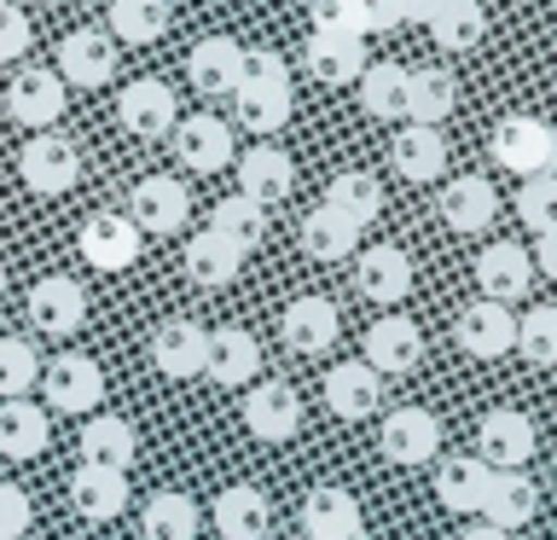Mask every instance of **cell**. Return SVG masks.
Wrapping results in <instances>:
<instances>
[{
	"mask_svg": "<svg viewBox=\"0 0 557 540\" xmlns=\"http://www.w3.org/2000/svg\"><path fill=\"white\" fill-rule=\"evenodd\" d=\"M64 105H70V87L59 82V70H47V64L17 70L12 87H7V116L35 128V134H47L52 122L64 116Z\"/></svg>",
	"mask_w": 557,
	"mask_h": 540,
	"instance_id": "cell-5",
	"label": "cell"
},
{
	"mask_svg": "<svg viewBox=\"0 0 557 540\" xmlns=\"http://www.w3.org/2000/svg\"><path fill=\"white\" fill-rule=\"evenodd\" d=\"M261 372V343L244 326H221L209 331V355H203V378H215L221 390H244Z\"/></svg>",
	"mask_w": 557,
	"mask_h": 540,
	"instance_id": "cell-20",
	"label": "cell"
},
{
	"mask_svg": "<svg viewBox=\"0 0 557 540\" xmlns=\"http://www.w3.org/2000/svg\"><path fill=\"white\" fill-rule=\"evenodd\" d=\"M424 29L435 35V47L470 52V47H482V35H487V12H482V0H435Z\"/></svg>",
	"mask_w": 557,
	"mask_h": 540,
	"instance_id": "cell-33",
	"label": "cell"
},
{
	"mask_svg": "<svg viewBox=\"0 0 557 540\" xmlns=\"http://www.w3.org/2000/svg\"><path fill=\"white\" fill-rule=\"evenodd\" d=\"M238 64H244V47L226 41V35H209V41L191 47L186 76H191V87H198V94L226 99V94H238Z\"/></svg>",
	"mask_w": 557,
	"mask_h": 540,
	"instance_id": "cell-28",
	"label": "cell"
},
{
	"mask_svg": "<svg viewBox=\"0 0 557 540\" xmlns=\"http://www.w3.org/2000/svg\"><path fill=\"white\" fill-rule=\"evenodd\" d=\"M139 453V435L128 418H111V413H94L82 425V465H111V470H128Z\"/></svg>",
	"mask_w": 557,
	"mask_h": 540,
	"instance_id": "cell-32",
	"label": "cell"
},
{
	"mask_svg": "<svg viewBox=\"0 0 557 540\" xmlns=\"http://www.w3.org/2000/svg\"><path fill=\"white\" fill-rule=\"evenodd\" d=\"M0 7H12V0H0Z\"/></svg>",
	"mask_w": 557,
	"mask_h": 540,
	"instance_id": "cell-56",
	"label": "cell"
},
{
	"mask_svg": "<svg viewBox=\"0 0 557 540\" xmlns=\"http://www.w3.org/2000/svg\"><path fill=\"white\" fill-rule=\"evenodd\" d=\"M35 378H41V355H35L24 338H0V395L7 401L29 395Z\"/></svg>",
	"mask_w": 557,
	"mask_h": 540,
	"instance_id": "cell-44",
	"label": "cell"
},
{
	"mask_svg": "<svg viewBox=\"0 0 557 540\" xmlns=\"http://www.w3.org/2000/svg\"><path fill=\"white\" fill-rule=\"evenodd\" d=\"M534 447H540L534 418L517 413V407H494L476 425V459L487 470H522V465L534 459Z\"/></svg>",
	"mask_w": 557,
	"mask_h": 540,
	"instance_id": "cell-4",
	"label": "cell"
},
{
	"mask_svg": "<svg viewBox=\"0 0 557 540\" xmlns=\"http://www.w3.org/2000/svg\"><path fill=\"white\" fill-rule=\"evenodd\" d=\"M268 523H273V512H268V494H261V488L233 482L215 494V529L226 540H268Z\"/></svg>",
	"mask_w": 557,
	"mask_h": 540,
	"instance_id": "cell-30",
	"label": "cell"
},
{
	"mask_svg": "<svg viewBox=\"0 0 557 540\" xmlns=\"http://www.w3.org/2000/svg\"><path fill=\"white\" fill-rule=\"evenodd\" d=\"M87 320V291L70 273H47L41 285L29 291V326L47 331V338H70Z\"/></svg>",
	"mask_w": 557,
	"mask_h": 540,
	"instance_id": "cell-13",
	"label": "cell"
},
{
	"mask_svg": "<svg viewBox=\"0 0 557 540\" xmlns=\"http://www.w3.org/2000/svg\"><path fill=\"white\" fill-rule=\"evenodd\" d=\"M360 111L366 116H407V70L400 64H366L360 70Z\"/></svg>",
	"mask_w": 557,
	"mask_h": 540,
	"instance_id": "cell-41",
	"label": "cell"
},
{
	"mask_svg": "<svg viewBox=\"0 0 557 540\" xmlns=\"http://www.w3.org/2000/svg\"><path fill=\"white\" fill-rule=\"evenodd\" d=\"M453 338H459L465 355H476V360H499V355H511V343H517V320H511V308L505 303H470L459 314V326H453Z\"/></svg>",
	"mask_w": 557,
	"mask_h": 540,
	"instance_id": "cell-19",
	"label": "cell"
},
{
	"mask_svg": "<svg viewBox=\"0 0 557 540\" xmlns=\"http://www.w3.org/2000/svg\"><path fill=\"white\" fill-rule=\"evenodd\" d=\"M517 216H522V226H534V233H552V226H557V169L552 174H529V181H522Z\"/></svg>",
	"mask_w": 557,
	"mask_h": 540,
	"instance_id": "cell-46",
	"label": "cell"
},
{
	"mask_svg": "<svg viewBox=\"0 0 557 540\" xmlns=\"http://www.w3.org/2000/svg\"><path fill=\"white\" fill-rule=\"evenodd\" d=\"M377 442H383V459H395V465H430L442 453V418L424 407H395L383 418Z\"/></svg>",
	"mask_w": 557,
	"mask_h": 540,
	"instance_id": "cell-10",
	"label": "cell"
},
{
	"mask_svg": "<svg viewBox=\"0 0 557 540\" xmlns=\"http://www.w3.org/2000/svg\"><path fill=\"white\" fill-rule=\"evenodd\" d=\"M308 70L320 76L325 87H343V82H360L366 70V35H308Z\"/></svg>",
	"mask_w": 557,
	"mask_h": 540,
	"instance_id": "cell-31",
	"label": "cell"
},
{
	"mask_svg": "<svg viewBox=\"0 0 557 540\" xmlns=\"http://www.w3.org/2000/svg\"><path fill=\"white\" fill-rule=\"evenodd\" d=\"M302 535H308V540H366L360 500L348 494V488L320 482V488L302 500Z\"/></svg>",
	"mask_w": 557,
	"mask_h": 540,
	"instance_id": "cell-16",
	"label": "cell"
},
{
	"mask_svg": "<svg viewBox=\"0 0 557 540\" xmlns=\"http://www.w3.org/2000/svg\"><path fill=\"white\" fill-rule=\"evenodd\" d=\"M290 82L285 59H278L273 47H244V64H238V87H278Z\"/></svg>",
	"mask_w": 557,
	"mask_h": 540,
	"instance_id": "cell-48",
	"label": "cell"
},
{
	"mask_svg": "<svg viewBox=\"0 0 557 540\" xmlns=\"http://www.w3.org/2000/svg\"><path fill=\"white\" fill-rule=\"evenodd\" d=\"M355 291L366 303H400L412 291V261L400 244H372L360 261H355Z\"/></svg>",
	"mask_w": 557,
	"mask_h": 540,
	"instance_id": "cell-23",
	"label": "cell"
},
{
	"mask_svg": "<svg viewBox=\"0 0 557 540\" xmlns=\"http://www.w3.org/2000/svg\"><path fill=\"white\" fill-rule=\"evenodd\" d=\"M116 76V41L111 29H70L59 41V82L64 87H104Z\"/></svg>",
	"mask_w": 557,
	"mask_h": 540,
	"instance_id": "cell-8",
	"label": "cell"
},
{
	"mask_svg": "<svg viewBox=\"0 0 557 540\" xmlns=\"http://www.w3.org/2000/svg\"><path fill=\"white\" fill-rule=\"evenodd\" d=\"M116 122L134 139H163L174 122H181V105H174V87L157 76H139L116 94Z\"/></svg>",
	"mask_w": 557,
	"mask_h": 540,
	"instance_id": "cell-7",
	"label": "cell"
},
{
	"mask_svg": "<svg viewBox=\"0 0 557 540\" xmlns=\"http://www.w3.org/2000/svg\"><path fill=\"white\" fill-rule=\"evenodd\" d=\"M35 383L47 390V407H52V413H94L99 401H104V372H99V360H94V355H76V348L52 355Z\"/></svg>",
	"mask_w": 557,
	"mask_h": 540,
	"instance_id": "cell-2",
	"label": "cell"
},
{
	"mask_svg": "<svg viewBox=\"0 0 557 540\" xmlns=\"http://www.w3.org/2000/svg\"><path fill=\"white\" fill-rule=\"evenodd\" d=\"M17 174H24L29 192H41V198H59V192H70L82 181V151L70 146L64 134H35L24 139V151H17Z\"/></svg>",
	"mask_w": 557,
	"mask_h": 540,
	"instance_id": "cell-3",
	"label": "cell"
},
{
	"mask_svg": "<svg viewBox=\"0 0 557 540\" xmlns=\"http://www.w3.org/2000/svg\"><path fill=\"white\" fill-rule=\"evenodd\" d=\"M459 105V82L447 70H407V122H424V128H442Z\"/></svg>",
	"mask_w": 557,
	"mask_h": 540,
	"instance_id": "cell-34",
	"label": "cell"
},
{
	"mask_svg": "<svg viewBox=\"0 0 557 540\" xmlns=\"http://www.w3.org/2000/svg\"><path fill=\"white\" fill-rule=\"evenodd\" d=\"M389 157H395V174L412 186L447 174V139H442V128H424V122H407V128L389 139Z\"/></svg>",
	"mask_w": 557,
	"mask_h": 540,
	"instance_id": "cell-22",
	"label": "cell"
},
{
	"mask_svg": "<svg viewBox=\"0 0 557 540\" xmlns=\"http://www.w3.org/2000/svg\"><path fill=\"white\" fill-rule=\"evenodd\" d=\"M529 261H534V273L557 279V226H552V233H540V244L529 250Z\"/></svg>",
	"mask_w": 557,
	"mask_h": 540,
	"instance_id": "cell-52",
	"label": "cell"
},
{
	"mask_svg": "<svg viewBox=\"0 0 557 540\" xmlns=\"http://www.w3.org/2000/svg\"><path fill=\"white\" fill-rule=\"evenodd\" d=\"M302 250L313 261H343V256L360 250V226L343 221L331 204H320V209H308V221H302Z\"/></svg>",
	"mask_w": 557,
	"mask_h": 540,
	"instance_id": "cell-38",
	"label": "cell"
},
{
	"mask_svg": "<svg viewBox=\"0 0 557 540\" xmlns=\"http://www.w3.org/2000/svg\"><path fill=\"white\" fill-rule=\"evenodd\" d=\"M366 366H372L377 378H407L418 372V360H424V331H418L407 314H383V320L366 326Z\"/></svg>",
	"mask_w": 557,
	"mask_h": 540,
	"instance_id": "cell-6",
	"label": "cell"
},
{
	"mask_svg": "<svg viewBox=\"0 0 557 540\" xmlns=\"http://www.w3.org/2000/svg\"><path fill=\"white\" fill-rule=\"evenodd\" d=\"M487 470L476 453H453V459L435 465V500L447 505L453 517H476L482 512V494H487Z\"/></svg>",
	"mask_w": 557,
	"mask_h": 540,
	"instance_id": "cell-26",
	"label": "cell"
},
{
	"mask_svg": "<svg viewBox=\"0 0 557 540\" xmlns=\"http://www.w3.org/2000/svg\"><path fill=\"white\" fill-rule=\"evenodd\" d=\"M308 17L320 35H366L360 0H308Z\"/></svg>",
	"mask_w": 557,
	"mask_h": 540,
	"instance_id": "cell-47",
	"label": "cell"
},
{
	"mask_svg": "<svg viewBox=\"0 0 557 540\" xmlns=\"http://www.w3.org/2000/svg\"><path fill=\"white\" fill-rule=\"evenodd\" d=\"M209 233L215 238H226L238 256H250L261 238H268V209L261 204H250L244 192H233V198H221L215 209H209Z\"/></svg>",
	"mask_w": 557,
	"mask_h": 540,
	"instance_id": "cell-35",
	"label": "cell"
},
{
	"mask_svg": "<svg viewBox=\"0 0 557 540\" xmlns=\"http://www.w3.org/2000/svg\"><path fill=\"white\" fill-rule=\"evenodd\" d=\"M169 146H174V157H181L191 174H215V169L233 163V128H226L221 116H209V111L174 122Z\"/></svg>",
	"mask_w": 557,
	"mask_h": 540,
	"instance_id": "cell-9",
	"label": "cell"
},
{
	"mask_svg": "<svg viewBox=\"0 0 557 540\" xmlns=\"http://www.w3.org/2000/svg\"><path fill=\"white\" fill-rule=\"evenodd\" d=\"M459 540H511V535H505V529H494V523H470V529H465Z\"/></svg>",
	"mask_w": 557,
	"mask_h": 540,
	"instance_id": "cell-53",
	"label": "cell"
},
{
	"mask_svg": "<svg viewBox=\"0 0 557 540\" xmlns=\"http://www.w3.org/2000/svg\"><path fill=\"white\" fill-rule=\"evenodd\" d=\"M238 268H244V256L226 238H215V233H198L186 244V279H191V285L221 291V285H233V279H238Z\"/></svg>",
	"mask_w": 557,
	"mask_h": 540,
	"instance_id": "cell-39",
	"label": "cell"
},
{
	"mask_svg": "<svg viewBox=\"0 0 557 540\" xmlns=\"http://www.w3.org/2000/svg\"><path fill=\"white\" fill-rule=\"evenodd\" d=\"M47 447V413L35 401H0V453L7 459H35Z\"/></svg>",
	"mask_w": 557,
	"mask_h": 540,
	"instance_id": "cell-37",
	"label": "cell"
},
{
	"mask_svg": "<svg viewBox=\"0 0 557 540\" xmlns=\"http://www.w3.org/2000/svg\"><path fill=\"white\" fill-rule=\"evenodd\" d=\"M139 523H146L151 540H191L198 535V505H191V494H181V488H163V494L146 500Z\"/></svg>",
	"mask_w": 557,
	"mask_h": 540,
	"instance_id": "cell-42",
	"label": "cell"
},
{
	"mask_svg": "<svg viewBox=\"0 0 557 540\" xmlns=\"http://www.w3.org/2000/svg\"><path fill=\"white\" fill-rule=\"evenodd\" d=\"M24 47H29V17L17 7H0V64L24 59Z\"/></svg>",
	"mask_w": 557,
	"mask_h": 540,
	"instance_id": "cell-50",
	"label": "cell"
},
{
	"mask_svg": "<svg viewBox=\"0 0 557 540\" xmlns=\"http://www.w3.org/2000/svg\"><path fill=\"white\" fill-rule=\"evenodd\" d=\"M476 285H482L487 303H522V296H529V285H534L529 250H522V244H511V238L487 244V250L476 256Z\"/></svg>",
	"mask_w": 557,
	"mask_h": 540,
	"instance_id": "cell-18",
	"label": "cell"
},
{
	"mask_svg": "<svg viewBox=\"0 0 557 540\" xmlns=\"http://www.w3.org/2000/svg\"><path fill=\"white\" fill-rule=\"evenodd\" d=\"M233 111H238V122L250 134H278L290 122V82H278V87H238Z\"/></svg>",
	"mask_w": 557,
	"mask_h": 540,
	"instance_id": "cell-43",
	"label": "cell"
},
{
	"mask_svg": "<svg viewBox=\"0 0 557 540\" xmlns=\"http://www.w3.org/2000/svg\"><path fill=\"white\" fill-rule=\"evenodd\" d=\"M29 523H35L29 494H24V488H12V482H0V540L29 535Z\"/></svg>",
	"mask_w": 557,
	"mask_h": 540,
	"instance_id": "cell-49",
	"label": "cell"
},
{
	"mask_svg": "<svg viewBox=\"0 0 557 540\" xmlns=\"http://www.w3.org/2000/svg\"><path fill=\"white\" fill-rule=\"evenodd\" d=\"M244 430H250L256 442H290V435L302 430V395L278 378L256 383V390L244 395Z\"/></svg>",
	"mask_w": 557,
	"mask_h": 540,
	"instance_id": "cell-11",
	"label": "cell"
},
{
	"mask_svg": "<svg viewBox=\"0 0 557 540\" xmlns=\"http://www.w3.org/2000/svg\"><path fill=\"white\" fill-rule=\"evenodd\" d=\"M482 517L505 535L529 529L540 517V482L529 470H494V477H487V494H482Z\"/></svg>",
	"mask_w": 557,
	"mask_h": 540,
	"instance_id": "cell-14",
	"label": "cell"
},
{
	"mask_svg": "<svg viewBox=\"0 0 557 540\" xmlns=\"http://www.w3.org/2000/svg\"><path fill=\"white\" fill-rule=\"evenodd\" d=\"M0 296H7V268H0Z\"/></svg>",
	"mask_w": 557,
	"mask_h": 540,
	"instance_id": "cell-55",
	"label": "cell"
},
{
	"mask_svg": "<svg viewBox=\"0 0 557 540\" xmlns=\"http://www.w3.org/2000/svg\"><path fill=\"white\" fill-rule=\"evenodd\" d=\"M186 186L169 181V174H146L134 192H128V221L139 226V233H181L186 226Z\"/></svg>",
	"mask_w": 557,
	"mask_h": 540,
	"instance_id": "cell-15",
	"label": "cell"
},
{
	"mask_svg": "<svg viewBox=\"0 0 557 540\" xmlns=\"http://www.w3.org/2000/svg\"><path fill=\"white\" fill-rule=\"evenodd\" d=\"M82 256L94 261L99 273H122V268H134V256H139V226L128 216H116V209H104V216H87L82 221Z\"/></svg>",
	"mask_w": 557,
	"mask_h": 540,
	"instance_id": "cell-17",
	"label": "cell"
},
{
	"mask_svg": "<svg viewBox=\"0 0 557 540\" xmlns=\"http://www.w3.org/2000/svg\"><path fill=\"white\" fill-rule=\"evenodd\" d=\"M203 355H209V331L198 320H163L151 331V366L163 378L174 383H186V378H203Z\"/></svg>",
	"mask_w": 557,
	"mask_h": 540,
	"instance_id": "cell-12",
	"label": "cell"
},
{
	"mask_svg": "<svg viewBox=\"0 0 557 540\" xmlns=\"http://www.w3.org/2000/svg\"><path fill=\"white\" fill-rule=\"evenodd\" d=\"M360 17H366V29H372V35L400 29V24H407V0H360Z\"/></svg>",
	"mask_w": 557,
	"mask_h": 540,
	"instance_id": "cell-51",
	"label": "cell"
},
{
	"mask_svg": "<svg viewBox=\"0 0 557 540\" xmlns=\"http://www.w3.org/2000/svg\"><path fill=\"white\" fill-rule=\"evenodd\" d=\"M552 459H557V453H552Z\"/></svg>",
	"mask_w": 557,
	"mask_h": 540,
	"instance_id": "cell-57",
	"label": "cell"
},
{
	"mask_svg": "<svg viewBox=\"0 0 557 540\" xmlns=\"http://www.w3.org/2000/svg\"><path fill=\"white\" fill-rule=\"evenodd\" d=\"M290 186H296V163L278 146H250L238 157V192L250 204H278V198H290Z\"/></svg>",
	"mask_w": 557,
	"mask_h": 540,
	"instance_id": "cell-24",
	"label": "cell"
},
{
	"mask_svg": "<svg viewBox=\"0 0 557 540\" xmlns=\"http://www.w3.org/2000/svg\"><path fill=\"white\" fill-rule=\"evenodd\" d=\"M383 401V378L366 360H343L325 372V407L337 418H372Z\"/></svg>",
	"mask_w": 557,
	"mask_h": 540,
	"instance_id": "cell-27",
	"label": "cell"
},
{
	"mask_svg": "<svg viewBox=\"0 0 557 540\" xmlns=\"http://www.w3.org/2000/svg\"><path fill=\"white\" fill-rule=\"evenodd\" d=\"M435 0H407V24H430Z\"/></svg>",
	"mask_w": 557,
	"mask_h": 540,
	"instance_id": "cell-54",
	"label": "cell"
},
{
	"mask_svg": "<svg viewBox=\"0 0 557 540\" xmlns=\"http://www.w3.org/2000/svg\"><path fill=\"white\" fill-rule=\"evenodd\" d=\"M487 151H494L499 169L522 174V181H529V174H552L557 169V128L540 116H505V122H494Z\"/></svg>",
	"mask_w": 557,
	"mask_h": 540,
	"instance_id": "cell-1",
	"label": "cell"
},
{
	"mask_svg": "<svg viewBox=\"0 0 557 540\" xmlns=\"http://www.w3.org/2000/svg\"><path fill=\"white\" fill-rule=\"evenodd\" d=\"M325 204L337 209L343 221H355V226H372L383 216V186H377V174H360V169H348L337 174V181L325 186Z\"/></svg>",
	"mask_w": 557,
	"mask_h": 540,
	"instance_id": "cell-40",
	"label": "cell"
},
{
	"mask_svg": "<svg viewBox=\"0 0 557 540\" xmlns=\"http://www.w3.org/2000/svg\"><path fill=\"white\" fill-rule=\"evenodd\" d=\"M128 470H111V465H76L70 477V505L87 517V523H111L128 512Z\"/></svg>",
	"mask_w": 557,
	"mask_h": 540,
	"instance_id": "cell-21",
	"label": "cell"
},
{
	"mask_svg": "<svg viewBox=\"0 0 557 540\" xmlns=\"http://www.w3.org/2000/svg\"><path fill=\"white\" fill-rule=\"evenodd\" d=\"M499 216V192L482 181V174H459V181L442 186V221L453 233H482Z\"/></svg>",
	"mask_w": 557,
	"mask_h": 540,
	"instance_id": "cell-29",
	"label": "cell"
},
{
	"mask_svg": "<svg viewBox=\"0 0 557 540\" xmlns=\"http://www.w3.org/2000/svg\"><path fill=\"white\" fill-rule=\"evenodd\" d=\"M278 331H285V343L296 348V355H325L331 343H337V303H325V296H296V303L285 308V320H278Z\"/></svg>",
	"mask_w": 557,
	"mask_h": 540,
	"instance_id": "cell-25",
	"label": "cell"
},
{
	"mask_svg": "<svg viewBox=\"0 0 557 540\" xmlns=\"http://www.w3.org/2000/svg\"><path fill=\"white\" fill-rule=\"evenodd\" d=\"M169 0H111V41L122 47H151L169 35Z\"/></svg>",
	"mask_w": 557,
	"mask_h": 540,
	"instance_id": "cell-36",
	"label": "cell"
},
{
	"mask_svg": "<svg viewBox=\"0 0 557 540\" xmlns=\"http://www.w3.org/2000/svg\"><path fill=\"white\" fill-rule=\"evenodd\" d=\"M511 348H522V360H534V366H557V308L522 314Z\"/></svg>",
	"mask_w": 557,
	"mask_h": 540,
	"instance_id": "cell-45",
	"label": "cell"
}]
</instances>
